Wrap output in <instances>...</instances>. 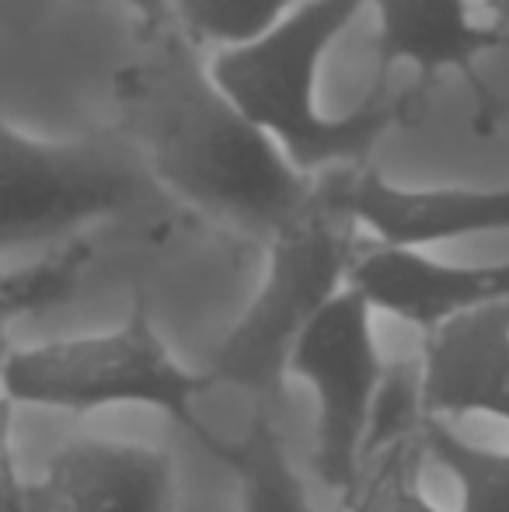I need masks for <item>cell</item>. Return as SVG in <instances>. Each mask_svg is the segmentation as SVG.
Here are the masks:
<instances>
[{"mask_svg":"<svg viewBox=\"0 0 509 512\" xmlns=\"http://www.w3.org/2000/svg\"><path fill=\"white\" fill-rule=\"evenodd\" d=\"M112 105L123 136L178 199L248 234L276 237L318 189L234 102L178 21L143 35L112 77Z\"/></svg>","mask_w":509,"mask_h":512,"instance_id":"cell-1","label":"cell"},{"mask_svg":"<svg viewBox=\"0 0 509 512\" xmlns=\"http://www.w3.org/2000/svg\"><path fill=\"white\" fill-rule=\"evenodd\" d=\"M370 0H297L265 35L217 49L213 74L231 98L307 175L360 168L391 129L419 119L429 91L419 81L398 91L374 84L346 115L318 108V74L328 49Z\"/></svg>","mask_w":509,"mask_h":512,"instance_id":"cell-2","label":"cell"},{"mask_svg":"<svg viewBox=\"0 0 509 512\" xmlns=\"http://www.w3.org/2000/svg\"><path fill=\"white\" fill-rule=\"evenodd\" d=\"M360 244V220L342 199L335 171L318 175L311 203L269 237L262 286L206 366L213 380L241 387L258 401L283 394L293 345L321 307L349 286Z\"/></svg>","mask_w":509,"mask_h":512,"instance_id":"cell-3","label":"cell"},{"mask_svg":"<svg viewBox=\"0 0 509 512\" xmlns=\"http://www.w3.org/2000/svg\"><path fill=\"white\" fill-rule=\"evenodd\" d=\"M213 384L210 370L192 373L171 356L143 300L112 331L56 338L4 356V398L11 405L21 401L77 415L109 405H147L192 429L206 450L217 453L224 439L213 436L196 411V401Z\"/></svg>","mask_w":509,"mask_h":512,"instance_id":"cell-4","label":"cell"},{"mask_svg":"<svg viewBox=\"0 0 509 512\" xmlns=\"http://www.w3.org/2000/svg\"><path fill=\"white\" fill-rule=\"evenodd\" d=\"M140 192L133 161L105 140H46L0 119V244L67 237L133 206Z\"/></svg>","mask_w":509,"mask_h":512,"instance_id":"cell-5","label":"cell"},{"mask_svg":"<svg viewBox=\"0 0 509 512\" xmlns=\"http://www.w3.org/2000/svg\"><path fill=\"white\" fill-rule=\"evenodd\" d=\"M290 373L314 387V471L335 492L353 485L370 432V415L384 380L374 338V304L356 286L339 290L304 328L290 356Z\"/></svg>","mask_w":509,"mask_h":512,"instance_id":"cell-6","label":"cell"},{"mask_svg":"<svg viewBox=\"0 0 509 512\" xmlns=\"http://www.w3.org/2000/svg\"><path fill=\"white\" fill-rule=\"evenodd\" d=\"M377 14V84L387 88L394 67L408 63L433 91L443 70H454L471 95V126L492 136L506 119V102L482 74L485 53L509 49V28L478 21L471 0H370Z\"/></svg>","mask_w":509,"mask_h":512,"instance_id":"cell-7","label":"cell"},{"mask_svg":"<svg viewBox=\"0 0 509 512\" xmlns=\"http://www.w3.org/2000/svg\"><path fill=\"white\" fill-rule=\"evenodd\" d=\"M175 457L123 439H77L25 481V512H175Z\"/></svg>","mask_w":509,"mask_h":512,"instance_id":"cell-8","label":"cell"},{"mask_svg":"<svg viewBox=\"0 0 509 512\" xmlns=\"http://www.w3.org/2000/svg\"><path fill=\"white\" fill-rule=\"evenodd\" d=\"M335 178L360 227H367L377 241L387 244L426 248V244L509 230V185L415 189V185L391 182L367 164L335 171Z\"/></svg>","mask_w":509,"mask_h":512,"instance_id":"cell-9","label":"cell"},{"mask_svg":"<svg viewBox=\"0 0 509 512\" xmlns=\"http://www.w3.org/2000/svg\"><path fill=\"white\" fill-rule=\"evenodd\" d=\"M349 286L391 317L433 331L450 317L509 300V262L454 265L412 244H360Z\"/></svg>","mask_w":509,"mask_h":512,"instance_id":"cell-10","label":"cell"},{"mask_svg":"<svg viewBox=\"0 0 509 512\" xmlns=\"http://www.w3.org/2000/svg\"><path fill=\"white\" fill-rule=\"evenodd\" d=\"M419 373L426 418L509 422V300L464 310L426 331Z\"/></svg>","mask_w":509,"mask_h":512,"instance_id":"cell-11","label":"cell"},{"mask_svg":"<svg viewBox=\"0 0 509 512\" xmlns=\"http://www.w3.org/2000/svg\"><path fill=\"white\" fill-rule=\"evenodd\" d=\"M217 457L238 478L241 512H318L265 405H258L245 436L217 446Z\"/></svg>","mask_w":509,"mask_h":512,"instance_id":"cell-12","label":"cell"},{"mask_svg":"<svg viewBox=\"0 0 509 512\" xmlns=\"http://www.w3.org/2000/svg\"><path fill=\"white\" fill-rule=\"evenodd\" d=\"M429 453L426 425L391 439L360 460L353 485L342 492L346 512H440L422 492V457Z\"/></svg>","mask_w":509,"mask_h":512,"instance_id":"cell-13","label":"cell"},{"mask_svg":"<svg viewBox=\"0 0 509 512\" xmlns=\"http://www.w3.org/2000/svg\"><path fill=\"white\" fill-rule=\"evenodd\" d=\"M91 258H95V244L88 237H70L35 262L21 265V269H7L4 283H0L4 317L14 321V317H32L63 307L77 293Z\"/></svg>","mask_w":509,"mask_h":512,"instance_id":"cell-14","label":"cell"},{"mask_svg":"<svg viewBox=\"0 0 509 512\" xmlns=\"http://www.w3.org/2000/svg\"><path fill=\"white\" fill-rule=\"evenodd\" d=\"M429 457L440 460L461 488V512H509V450L461 439L443 418H426Z\"/></svg>","mask_w":509,"mask_h":512,"instance_id":"cell-15","label":"cell"},{"mask_svg":"<svg viewBox=\"0 0 509 512\" xmlns=\"http://www.w3.org/2000/svg\"><path fill=\"white\" fill-rule=\"evenodd\" d=\"M297 0H175V21L199 46H241L265 35Z\"/></svg>","mask_w":509,"mask_h":512,"instance_id":"cell-16","label":"cell"},{"mask_svg":"<svg viewBox=\"0 0 509 512\" xmlns=\"http://www.w3.org/2000/svg\"><path fill=\"white\" fill-rule=\"evenodd\" d=\"M426 425V408H422V373L408 363H398L384 370L381 391L370 415V432L363 443V457L405 432H419Z\"/></svg>","mask_w":509,"mask_h":512,"instance_id":"cell-17","label":"cell"},{"mask_svg":"<svg viewBox=\"0 0 509 512\" xmlns=\"http://www.w3.org/2000/svg\"><path fill=\"white\" fill-rule=\"evenodd\" d=\"M88 4H119L133 14L136 39L161 32L164 25L175 21V0H88Z\"/></svg>","mask_w":509,"mask_h":512,"instance_id":"cell-18","label":"cell"},{"mask_svg":"<svg viewBox=\"0 0 509 512\" xmlns=\"http://www.w3.org/2000/svg\"><path fill=\"white\" fill-rule=\"evenodd\" d=\"M25 481L14 467L11 439H4V512H25Z\"/></svg>","mask_w":509,"mask_h":512,"instance_id":"cell-19","label":"cell"},{"mask_svg":"<svg viewBox=\"0 0 509 512\" xmlns=\"http://www.w3.org/2000/svg\"><path fill=\"white\" fill-rule=\"evenodd\" d=\"M485 7H489V18L499 28H509V0H485Z\"/></svg>","mask_w":509,"mask_h":512,"instance_id":"cell-20","label":"cell"}]
</instances>
